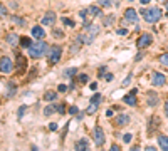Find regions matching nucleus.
I'll use <instances>...</instances> for the list:
<instances>
[{
    "mask_svg": "<svg viewBox=\"0 0 168 151\" xmlns=\"http://www.w3.org/2000/svg\"><path fill=\"white\" fill-rule=\"evenodd\" d=\"M141 15L148 24H155V22H158V20L162 19V10H160L158 7H151V9L141 10Z\"/></svg>",
    "mask_w": 168,
    "mask_h": 151,
    "instance_id": "f257e3e1",
    "label": "nucleus"
},
{
    "mask_svg": "<svg viewBox=\"0 0 168 151\" xmlns=\"http://www.w3.org/2000/svg\"><path fill=\"white\" fill-rule=\"evenodd\" d=\"M49 129H51V131H56V129H57V124H56V123H51V124H49Z\"/></svg>",
    "mask_w": 168,
    "mask_h": 151,
    "instance_id": "ea45409f",
    "label": "nucleus"
},
{
    "mask_svg": "<svg viewBox=\"0 0 168 151\" xmlns=\"http://www.w3.org/2000/svg\"><path fill=\"white\" fill-rule=\"evenodd\" d=\"M148 2H151V0H141V3H148Z\"/></svg>",
    "mask_w": 168,
    "mask_h": 151,
    "instance_id": "09e8293b",
    "label": "nucleus"
},
{
    "mask_svg": "<svg viewBox=\"0 0 168 151\" xmlns=\"http://www.w3.org/2000/svg\"><path fill=\"white\" fill-rule=\"evenodd\" d=\"M47 56H49V62L51 64H57L61 59V56H62V49H61V45H51L47 50Z\"/></svg>",
    "mask_w": 168,
    "mask_h": 151,
    "instance_id": "20e7f679",
    "label": "nucleus"
},
{
    "mask_svg": "<svg viewBox=\"0 0 168 151\" xmlns=\"http://www.w3.org/2000/svg\"><path fill=\"white\" fill-rule=\"evenodd\" d=\"M165 114H166V118H168V101L165 103Z\"/></svg>",
    "mask_w": 168,
    "mask_h": 151,
    "instance_id": "de8ad7c7",
    "label": "nucleus"
},
{
    "mask_svg": "<svg viewBox=\"0 0 168 151\" xmlns=\"http://www.w3.org/2000/svg\"><path fill=\"white\" fill-rule=\"evenodd\" d=\"M77 72V69H66V72H64V76H67V77H72L74 74Z\"/></svg>",
    "mask_w": 168,
    "mask_h": 151,
    "instance_id": "cd10ccee",
    "label": "nucleus"
},
{
    "mask_svg": "<svg viewBox=\"0 0 168 151\" xmlns=\"http://www.w3.org/2000/svg\"><path fill=\"white\" fill-rule=\"evenodd\" d=\"M14 22H15L17 25H20V27H24V25H25V20H22L20 17H14Z\"/></svg>",
    "mask_w": 168,
    "mask_h": 151,
    "instance_id": "c85d7f7f",
    "label": "nucleus"
},
{
    "mask_svg": "<svg viewBox=\"0 0 168 151\" xmlns=\"http://www.w3.org/2000/svg\"><path fill=\"white\" fill-rule=\"evenodd\" d=\"M32 151H37V148H35V146H32Z\"/></svg>",
    "mask_w": 168,
    "mask_h": 151,
    "instance_id": "3c124183",
    "label": "nucleus"
},
{
    "mask_svg": "<svg viewBox=\"0 0 168 151\" xmlns=\"http://www.w3.org/2000/svg\"><path fill=\"white\" fill-rule=\"evenodd\" d=\"M81 44H84L83 42V35H77L76 37V41L72 42V45H71V52H77V50H79V47H81Z\"/></svg>",
    "mask_w": 168,
    "mask_h": 151,
    "instance_id": "dca6fc26",
    "label": "nucleus"
},
{
    "mask_svg": "<svg viewBox=\"0 0 168 151\" xmlns=\"http://www.w3.org/2000/svg\"><path fill=\"white\" fill-rule=\"evenodd\" d=\"M145 151H156V148H155V146H146Z\"/></svg>",
    "mask_w": 168,
    "mask_h": 151,
    "instance_id": "a18cd8bd",
    "label": "nucleus"
},
{
    "mask_svg": "<svg viewBox=\"0 0 168 151\" xmlns=\"http://www.w3.org/2000/svg\"><path fill=\"white\" fill-rule=\"evenodd\" d=\"M165 7H166V14H168V2L165 3Z\"/></svg>",
    "mask_w": 168,
    "mask_h": 151,
    "instance_id": "8fccbe9b",
    "label": "nucleus"
},
{
    "mask_svg": "<svg viewBox=\"0 0 168 151\" xmlns=\"http://www.w3.org/2000/svg\"><path fill=\"white\" fill-rule=\"evenodd\" d=\"M12 69H14L12 60H10L7 56H2V59H0V72H2V74H9V72H12Z\"/></svg>",
    "mask_w": 168,
    "mask_h": 151,
    "instance_id": "39448f33",
    "label": "nucleus"
},
{
    "mask_svg": "<svg viewBox=\"0 0 168 151\" xmlns=\"http://www.w3.org/2000/svg\"><path fill=\"white\" fill-rule=\"evenodd\" d=\"M124 17H126V22H131V24L138 22V14L135 9H128L126 12H124Z\"/></svg>",
    "mask_w": 168,
    "mask_h": 151,
    "instance_id": "9d476101",
    "label": "nucleus"
},
{
    "mask_svg": "<svg viewBox=\"0 0 168 151\" xmlns=\"http://www.w3.org/2000/svg\"><path fill=\"white\" fill-rule=\"evenodd\" d=\"M7 42H9V45H12V47H15V45L20 44V37L17 34H14V32H10L9 35H7Z\"/></svg>",
    "mask_w": 168,
    "mask_h": 151,
    "instance_id": "ddd939ff",
    "label": "nucleus"
},
{
    "mask_svg": "<svg viewBox=\"0 0 168 151\" xmlns=\"http://www.w3.org/2000/svg\"><path fill=\"white\" fill-rule=\"evenodd\" d=\"M56 98H57V94H56L54 91H47V92L44 94V99H45V101H54Z\"/></svg>",
    "mask_w": 168,
    "mask_h": 151,
    "instance_id": "412c9836",
    "label": "nucleus"
},
{
    "mask_svg": "<svg viewBox=\"0 0 168 151\" xmlns=\"http://www.w3.org/2000/svg\"><path fill=\"white\" fill-rule=\"evenodd\" d=\"M135 96H136V89H133L128 96H124V103L130 104V106H135V104H136V98H135Z\"/></svg>",
    "mask_w": 168,
    "mask_h": 151,
    "instance_id": "2eb2a0df",
    "label": "nucleus"
},
{
    "mask_svg": "<svg viewBox=\"0 0 168 151\" xmlns=\"http://www.w3.org/2000/svg\"><path fill=\"white\" fill-rule=\"evenodd\" d=\"M88 14L91 17H99V15H101V9L96 7V5H92V7H89V9H88Z\"/></svg>",
    "mask_w": 168,
    "mask_h": 151,
    "instance_id": "f3484780",
    "label": "nucleus"
},
{
    "mask_svg": "<svg viewBox=\"0 0 168 151\" xmlns=\"http://www.w3.org/2000/svg\"><path fill=\"white\" fill-rule=\"evenodd\" d=\"M32 35H34V39H39V41H42V39L45 37V32H44V29H42L41 25H35V27L32 29Z\"/></svg>",
    "mask_w": 168,
    "mask_h": 151,
    "instance_id": "f8f14e48",
    "label": "nucleus"
},
{
    "mask_svg": "<svg viewBox=\"0 0 168 151\" xmlns=\"http://www.w3.org/2000/svg\"><path fill=\"white\" fill-rule=\"evenodd\" d=\"M56 24V14L54 12H47L42 19V25H54Z\"/></svg>",
    "mask_w": 168,
    "mask_h": 151,
    "instance_id": "9b49d317",
    "label": "nucleus"
},
{
    "mask_svg": "<svg viewBox=\"0 0 168 151\" xmlns=\"http://www.w3.org/2000/svg\"><path fill=\"white\" fill-rule=\"evenodd\" d=\"M98 106H99L98 103H91V104H89V107L86 109V113H88V114H94L96 111H98Z\"/></svg>",
    "mask_w": 168,
    "mask_h": 151,
    "instance_id": "aec40b11",
    "label": "nucleus"
},
{
    "mask_svg": "<svg viewBox=\"0 0 168 151\" xmlns=\"http://www.w3.org/2000/svg\"><path fill=\"white\" fill-rule=\"evenodd\" d=\"M98 34H99V25H89L88 30H86L84 34H81V35H83V42L86 45L91 44V42L98 37Z\"/></svg>",
    "mask_w": 168,
    "mask_h": 151,
    "instance_id": "7ed1b4c3",
    "label": "nucleus"
},
{
    "mask_svg": "<svg viewBox=\"0 0 168 151\" xmlns=\"http://www.w3.org/2000/svg\"><path fill=\"white\" fill-rule=\"evenodd\" d=\"M69 113H71V114H77V113H79V109H77L76 106H72V107L69 109Z\"/></svg>",
    "mask_w": 168,
    "mask_h": 151,
    "instance_id": "e433bc0d",
    "label": "nucleus"
},
{
    "mask_svg": "<svg viewBox=\"0 0 168 151\" xmlns=\"http://www.w3.org/2000/svg\"><path fill=\"white\" fill-rule=\"evenodd\" d=\"M52 35H54L56 39H59V37L62 39V37H64V32H61V30H54V34H52Z\"/></svg>",
    "mask_w": 168,
    "mask_h": 151,
    "instance_id": "473e14b6",
    "label": "nucleus"
},
{
    "mask_svg": "<svg viewBox=\"0 0 168 151\" xmlns=\"http://www.w3.org/2000/svg\"><path fill=\"white\" fill-rule=\"evenodd\" d=\"M151 41H153V37L150 34H143L140 39H138V42H136V45L140 49H145V47H148V45H151Z\"/></svg>",
    "mask_w": 168,
    "mask_h": 151,
    "instance_id": "0eeeda50",
    "label": "nucleus"
},
{
    "mask_svg": "<svg viewBox=\"0 0 168 151\" xmlns=\"http://www.w3.org/2000/svg\"><path fill=\"white\" fill-rule=\"evenodd\" d=\"M89 87H91L92 91H96V89H98V84H96V82H91V86H89Z\"/></svg>",
    "mask_w": 168,
    "mask_h": 151,
    "instance_id": "c03bdc74",
    "label": "nucleus"
},
{
    "mask_svg": "<svg viewBox=\"0 0 168 151\" xmlns=\"http://www.w3.org/2000/svg\"><path fill=\"white\" fill-rule=\"evenodd\" d=\"M160 62H162L163 66H166V67H168V52H166V54H163V56L160 57Z\"/></svg>",
    "mask_w": 168,
    "mask_h": 151,
    "instance_id": "a878e982",
    "label": "nucleus"
},
{
    "mask_svg": "<svg viewBox=\"0 0 168 151\" xmlns=\"http://www.w3.org/2000/svg\"><path fill=\"white\" fill-rule=\"evenodd\" d=\"M114 123H116V126H119V128H123V126H128V123H130V116L124 113L118 114L116 118H114Z\"/></svg>",
    "mask_w": 168,
    "mask_h": 151,
    "instance_id": "6e6552de",
    "label": "nucleus"
},
{
    "mask_svg": "<svg viewBox=\"0 0 168 151\" xmlns=\"http://www.w3.org/2000/svg\"><path fill=\"white\" fill-rule=\"evenodd\" d=\"M109 151H121V148H119L118 145H113V146H111V149H109Z\"/></svg>",
    "mask_w": 168,
    "mask_h": 151,
    "instance_id": "37998d69",
    "label": "nucleus"
},
{
    "mask_svg": "<svg viewBox=\"0 0 168 151\" xmlns=\"http://www.w3.org/2000/svg\"><path fill=\"white\" fill-rule=\"evenodd\" d=\"M66 89H67L66 86H64V84H61L59 87H57V91H59V92H64V91H66Z\"/></svg>",
    "mask_w": 168,
    "mask_h": 151,
    "instance_id": "79ce46f5",
    "label": "nucleus"
},
{
    "mask_svg": "<svg viewBox=\"0 0 168 151\" xmlns=\"http://www.w3.org/2000/svg\"><path fill=\"white\" fill-rule=\"evenodd\" d=\"M45 52H47V44H45V42H35V44H32L30 47H29V56H30L32 59H39V57H42Z\"/></svg>",
    "mask_w": 168,
    "mask_h": 151,
    "instance_id": "f03ea898",
    "label": "nucleus"
},
{
    "mask_svg": "<svg viewBox=\"0 0 168 151\" xmlns=\"http://www.w3.org/2000/svg\"><path fill=\"white\" fill-rule=\"evenodd\" d=\"M17 59H19V60H17V67H19V69L22 67V69H24V67H25V59H24L22 56H19Z\"/></svg>",
    "mask_w": 168,
    "mask_h": 151,
    "instance_id": "393cba45",
    "label": "nucleus"
},
{
    "mask_svg": "<svg viewBox=\"0 0 168 151\" xmlns=\"http://www.w3.org/2000/svg\"><path fill=\"white\" fill-rule=\"evenodd\" d=\"M130 81H131V74H128V77L123 81V86H128V84H130Z\"/></svg>",
    "mask_w": 168,
    "mask_h": 151,
    "instance_id": "4c0bfd02",
    "label": "nucleus"
},
{
    "mask_svg": "<svg viewBox=\"0 0 168 151\" xmlns=\"http://www.w3.org/2000/svg\"><path fill=\"white\" fill-rule=\"evenodd\" d=\"M0 12H2V19H7V9H5V5H0Z\"/></svg>",
    "mask_w": 168,
    "mask_h": 151,
    "instance_id": "2f4dec72",
    "label": "nucleus"
},
{
    "mask_svg": "<svg viewBox=\"0 0 168 151\" xmlns=\"http://www.w3.org/2000/svg\"><path fill=\"white\" fill-rule=\"evenodd\" d=\"M130 151H141V148H140V146H133Z\"/></svg>",
    "mask_w": 168,
    "mask_h": 151,
    "instance_id": "49530a36",
    "label": "nucleus"
},
{
    "mask_svg": "<svg viewBox=\"0 0 168 151\" xmlns=\"http://www.w3.org/2000/svg\"><path fill=\"white\" fill-rule=\"evenodd\" d=\"M101 99H103V96L101 94H94V96H92V98H91V103H101Z\"/></svg>",
    "mask_w": 168,
    "mask_h": 151,
    "instance_id": "bb28decb",
    "label": "nucleus"
},
{
    "mask_svg": "<svg viewBox=\"0 0 168 151\" xmlns=\"http://www.w3.org/2000/svg\"><path fill=\"white\" fill-rule=\"evenodd\" d=\"M25 109H27V106H22V107H20V109H19V114H17V116H19V119H20V118L24 116V113H25Z\"/></svg>",
    "mask_w": 168,
    "mask_h": 151,
    "instance_id": "72a5a7b5",
    "label": "nucleus"
},
{
    "mask_svg": "<svg viewBox=\"0 0 168 151\" xmlns=\"http://www.w3.org/2000/svg\"><path fill=\"white\" fill-rule=\"evenodd\" d=\"M98 2H99V5H101V7H113L114 0H98Z\"/></svg>",
    "mask_w": 168,
    "mask_h": 151,
    "instance_id": "b1692460",
    "label": "nucleus"
},
{
    "mask_svg": "<svg viewBox=\"0 0 168 151\" xmlns=\"http://www.w3.org/2000/svg\"><path fill=\"white\" fill-rule=\"evenodd\" d=\"M151 84L153 86H165L166 84V77L162 72H155L153 74V79H151Z\"/></svg>",
    "mask_w": 168,
    "mask_h": 151,
    "instance_id": "1a4fd4ad",
    "label": "nucleus"
},
{
    "mask_svg": "<svg viewBox=\"0 0 168 151\" xmlns=\"http://www.w3.org/2000/svg\"><path fill=\"white\" fill-rule=\"evenodd\" d=\"M79 81H81V82H86V81H88V76H86V74H81V76H79Z\"/></svg>",
    "mask_w": 168,
    "mask_h": 151,
    "instance_id": "58836bf2",
    "label": "nucleus"
},
{
    "mask_svg": "<svg viewBox=\"0 0 168 151\" xmlns=\"http://www.w3.org/2000/svg\"><path fill=\"white\" fill-rule=\"evenodd\" d=\"M62 20H64V24H66L67 27H74V25H76V24H74V22H72V20H71V19H67V17H64Z\"/></svg>",
    "mask_w": 168,
    "mask_h": 151,
    "instance_id": "7c9ffc66",
    "label": "nucleus"
},
{
    "mask_svg": "<svg viewBox=\"0 0 168 151\" xmlns=\"http://www.w3.org/2000/svg\"><path fill=\"white\" fill-rule=\"evenodd\" d=\"M158 143H160V146H162L163 151H168V138H166V136H160Z\"/></svg>",
    "mask_w": 168,
    "mask_h": 151,
    "instance_id": "a211bd4d",
    "label": "nucleus"
},
{
    "mask_svg": "<svg viewBox=\"0 0 168 151\" xmlns=\"http://www.w3.org/2000/svg\"><path fill=\"white\" fill-rule=\"evenodd\" d=\"M118 34H119V35H126L128 30H126V29H119V30H118Z\"/></svg>",
    "mask_w": 168,
    "mask_h": 151,
    "instance_id": "a19ab883",
    "label": "nucleus"
},
{
    "mask_svg": "<svg viewBox=\"0 0 168 151\" xmlns=\"http://www.w3.org/2000/svg\"><path fill=\"white\" fill-rule=\"evenodd\" d=\"M104 133H103L101 126H98V128L94 129V145L98 146V148H101L103 145H104Z\"/></svg>",
    "mask_w": 168,
    "mask_h": 151,
    "instance_id": "423d86ee",
    "label": "nucleus"
},
{
    "mask_svg": "<svg viewBox=\"0 0 168 151\" xmlns=\"http://www.w3.org/2000/svg\"><path fill=\"white\" fill-rule=\"evenodd\" d=\"M123 141H124V143H130V141H131V134H130V133L123 136Z\"/></svg>",
    "mask_w": 168,
    "mask_h": 151,
    "instance_id": "c9c22d12",
    "label": "nucleus"
},
{
    "mask_svg": "<svg viewBox=\"0 0 168 151\" xmlns=\"http://www.w3.org/2000/svg\"><path fill=\"white\" fill-rule=\"evenodd\" d=\"M57 107V111H59L61 114H64V111H66V106H64V104H61V106H56Z\"/></svg>",
    "mask_w": 168,
    "mask_h": 151,
    "instance_id": "f704fd0d",
    "label": "nucleus"
},
{
    "mask_svg": "<svg viewBox=\"0 0 168 151\" xmlns=\"http://www.w3.org/2000/svg\"><path fill=\"white\" fill-rule=\"evenodd\" d=\"M148 98H150V101H148V104H150V106H155V104L158 103V96H156V94L153 96L151 92H150V94H148Z\"/></svg>",
    "mask_w": 168,
    "mask_h": 151,
    "instance_id": "4be33fe9",
    "label": "nucleus"
},
{
    "mask_svg": "<svg viewBox=\"0 0 168 151\" xmlns=\"http://www.w3.org/2000/svg\"><path fill=\"white\" fill-rule=\"evenodd\" d=\"M113 20H114V15H108V17L104 19V22H103V24H104V25H111Z\"/></svg>",
    "mask_w": 168,
    "mask_h": 151,
    "instance_id": "c756f323",
    "label": "nucleus"
},
{
    "mask_svg": "<svg viewBox=\"0 0 168 151\" xmlns=\"http://www.w3.org/2000/svg\"><path fill=\"white\" fill-rule=\"evenodd\" d=\"M32 45V41L29 37H20V47H25V49H29Z\"/></svg>",
    "mask_w": 168,
    "mask_h": 151,
    "instance_id": "6ab92c4d",
    "label": "nucleus"
},
{
    "mask_svg": "<svg viewBox=\"0 0 168 151\" xmlns=\"http://www.w3.org/2000/svg\"><path fill=\"white\" fill-rule=\"evenodd\" d=\"M54 111H57L56 106H47L44 109V114H45V116H51V114H54Z\"/></svg>",
    "mask_w": 168,
    "mask_h": 151,
    "instance_id": "5701e85b",
    "label": "nucleus"
},
{
    "mask_svg": "<svg viewBox=\"0 0 168 151\" xmlns=\"http://www.w3.org/2000/svg\"><path fill=\"white\" fill-rule=\"evenodd\" d=\"M128 2H133V0H128Z\"/></svg>",
    "mask_w": 168,
    "mask_h": 151,
    "instance_id": "603ef678",
    "label": "nucleus"
},
{
    "mask_svg": "<svg viewBox=\"0 0 168 151\" xmlns=\"http://www.w3.org/2000/svg\"><path fill=\"white\" fill-rule=\"evenodd\" d=\"M76 151H89V143L88 139H77L76 143Z\"/></svg>",
    "mask_w": 168,
    "mask_h": 151,
    "instance_id": "4468645a",
    "label": "nucleus"
}]
</instances>
